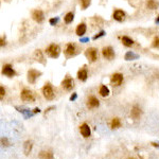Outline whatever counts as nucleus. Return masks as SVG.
<instances>
[{
	"mask_svg": "<svg viewBox=\"0 0 159 159\" xmlns=\"http://www.w3.org/2000/svg\"><path fill=\"white\" fill-rule=\"evenodd\" d=\"M113 17L115 20L122 21V20H124V18H125V13H124L122 10H116L113 14Z\"/></svg>",
	"mask_w": 159,
	"mask_h": 159,
	"instance_id": "nucleus-16",
	"label": "nucleus"
},
{
	"mask_svg": "<svg viewBox=\"0 0 159 159\" xmlns=\"http://www.w3.org/2000/svg\"><path fill=\"white\" fill-rule=\"evenodd\" d=\"M57 21H59V19H57V18H52V19H50V23H51V25H54V23H56Z\"/></svg>",
	"mask_w": 159,
	"mask_h": 159,
	"instance_id": "nucleus-30",
	"label": "nucleus"
},
{
	"mask_svg": "<svg viewBox=\"0 0 159 159\" xmlns=\"http://www.w3.org/2000/svg\"><path fill=\"white\" fill-rule=\"evenodd\" d=\"M40 76H42V72L40 71H38L36 69H30L28 71V82L30 84H34L36 82V80L39 78Z\"/></svg>",
	"mask_w": 159,
	"mask_h": 159,
	"instance_id": "nucleus-6",
	"label": "nucleus"
},
{
	"mask_svg": "<svg viewBox=\"0 0 159 159\" xmlns=\"http://www.w3.org/2000/svg\"><path fill=\"white\" fill-rule=\"evenodd\" d=\"M1 143H2V145H5V147H10L11 145L10 141H8L6 138H2L1 139Z\"/></svg>",
	"mask_w": 159,
	"mask_h": 159,
	"instance_id": "nucleus-28",
	"label": "nucleus"
},
{
	"mask_svg": "<svg viewBox=\"0 0 159 159\" xmlns=\"http://www.w3.org/2000/svg\"><path fill=\"white\" fill-rule=\"evenodd\" d=\"M46 52L47 54L50 57H52V59H57V57L59 56V53H61V49H59V45L51 44L50 46L46 49Z\"/></svg>",
	"mask_w": 159,
	"mask_h": 159,
	"instance_id": "nucleus-2",
	"label": "nucleus"
},
{
	"mask_svg": "<svg viewBox=\"0 0 159 159\" xmlns=\"http://www.w3.org/2000/svg\"><path fill=\"white\" fill-rule=\"evenodd\" d=\"M32 18L37 23H42L45 20V14L42 10H34L32 12Z\"/></svg>",
	"mask_w": 159,
	"mask_h": 159,
	"instance_id": "nucleus-9",
	"label": "nucleus"
},
{
	"mask_svg": "<svg viewBox=\"0 0 159 159\" xmlns=\"http://www.w3.org/2000/svg\"><path fill=\"white\" fill-rule=\"evenodd\" d=\"M23 147H25V155H29V153L32 151V142L31 141H27Z\"/></svg>",
	"mask_w": 159,
	"mask_h": 159,
	"instance_id": "nucleus-24",
	"label": "nucleus"
},
{
	"mask_svg": "<svg viewBox=\"0 0 159 159\" xmlns=\"http://www.w3.org/2000/svg\"><path fill=\"white\" fill-rule=\"evenodd\" d=\"M147 6L150 10H156L159 6V1L158 0H147Z\"/></svg>",
	"mask_w": 159,
	"mask_h": 159,
	"instance_id": "nucleus-21",
	"label": "nucleus"
},
{
	"mask_svg": "<svg viewBox=\"0 0 159 159\" xmlns=\"http://www.w3.org/2000/svg\"><path fill=\"white\" fill-rule=\"evenodd\" d=\"M35 57L37 61H40V59H44V56H42V53L40 50H36L35 52Z\"/></svg>",
	"mask_w": 159,
	"mask_h": 159,
	"instance_id": "nucleus-27",
	"label": "nucleus"
},
{
	"mask_svg": "<svg viewBox=\"0 0 159 159\" xmlns=\"http://www.w3.org/2000/svg\"><path fill=\"white\" fill-rule=\"evenodd\" d=\"M141 115H142L141 108L138 106V105H134V106L132 107V110H130V117H132L133 119L137 120L141 117Z\"/></svg>",
	"mask_w": 159,
	"mask_h": 159,
	"instance_id": "nucleus-13",
	"label": "nucleus"
},
{
	"mask_svg": "<svg viewBox=\"0 0 159 159\" xmlns=\"http://www.w3.org/2000/svg\"><path fill=\"white\" fill-rule=\"evenodd\" d=\"M121 40H122V44L125 47H132L133 45H134V40L130 37H128V36H122Z\"/></svg>",
	"mask_w": 159,
	"mask_h": 159,
	"instance_id": "nucleus-22",
	"label": "nucleus"
},
{
	"mask_svg": "<svg viewBox=\"0 0 159 159\" xmlns=\"http://www.w3.org/2000/svg\"><path fill=\"white\" fill-rule=\"evenodd\" d=\"M102 35H104V32H101V33L99 34V35L94 36V39H96V38H98V37H100V36H102Z\"/></svg>",
	"mask_w": 159,
	"mask_h": 159,
	"instance_id": "nucleus-31",
	"label": "nucleus"
},
{
	"mask_svg": "<svg viewBox=\"0 0 159 159\" xmlns=\"http://www.w3.org/2000/svg\"><path fill=\"white\" fill-rule=\"evenodd\" d=\"M89 4H90V0H81V5L84 10L87 8L88 6H89Z\"/></svg>",
	"mask_w": 159,
	"mask_h": 159,
	"instance_id": "nucleus-26",
	"label": "nucleus"
},
{
	"mask_svg": "<svg viewBox=\"0 0 159 159\" xmlns=\"http://www.w3.org/2000/svg\"><path fill=\"white\" fill-rule=\"evenodd\" d=\"M88 78V70L86 68H82L78 71V79L82 82H85Z\"/></svg>",
	"mask_w": 159,
	"mask_h": 159,
	"instance_id": "nucleus-18",
	"label": "nucleus"
},
{
	"mask_svg": "<svg viewBox=\"0 0 159 159\" xmlns=\"http://www.w3.org/2000/svg\"><path fill=\"white\" fill-rule=\"evenodd\" d=\"M109 125H110L111 130H117V128H120V127H121V125H122L120 118H118V117L113 118V119H111V121H110V123H109Z\"/></svg>",
	"mask_w": 159,
	"mask_h": 159,
	"instance_id": "nucleus-17",
	"label": "nucleus"
},
{
	"mask_svg": "<svg viewBox=\"0 0 159 159\" xmlns=\"http://www.w3.org/2000/svg\"><path fill=\"white\" fill-rule=\"evenodd\" d=\"M39 159H54L53 153L51 151H42L38 155Z\"/></svg>",
	"mask_w": 159,
	"mask_h": 159,
	"instance_id": "nucleus-19",
	"label": "nucleus"
},
{
	"mask_svg": "<svg viewBox=\"0 0 159 159\" xmlns=\"http://www.w3.org/2000/svg\"><path fill=\"white\" fill-rule=\"evenodd\" d=\"M34 113H39V108H35V109H34Z\"/></svg>",
	"mask_w": 159,
	"mask_h": 159,
	"instance_id": "nucleus-33",
	"label": "nucleus"
},
{
	"mask_svg": "<svg viewBox=\"0 0 159 159\" xmlns=\"http://www.w3.org/2000/svg\"><path fill=\"white\" fill-rule=\"evenodd\" d=\"M99 93H100V96H102V98H106V96H108V94H109L108 87L105 85H101L100 88H99Z\"/></svg>",
	"mask_w": 159,
	"mask_h": 159,
	"instance_id": "nucleus-20",
	"label": "nucleus"
},
{
	"mask_svg": "<svg viewBox=\"0 0 159 159\" xmlns=\"http://www.w3.org/2000/svg\"><path fill=\"white\" fill-rule=\"evenodd\" d=\"M20 98L23 102H33V101L35 100L33 91H31L30 89H27V88L22 89V91H21L20 93Z\"/></svg>",
	"mask_w": 159,
	"mask_h": 159,
	"instance_id": "nucleus-3",
	"label": "nucleus"
},
{
	"mask_svg": "<svg viewBox=\"0 0 159 159\" xmlns=\"http://www.w3.org/2000/svg\"><path fill=\"white\" fill-rule=\"evenodd\" d=\"M102 55L104 59H108V61H111V59H115V51L111 47H105V48L102 49Z\"/></svg>",
	"mask_w": 159,
	"mask_h": 159,
	"instance_id": "nucleus-8",
	"label": "nucleus"
},
{
	"mask_svg": "<svg viewBox=\"0 0 159 159\" xmlns=\"http://www.w3.org/2000/svg\"><path fill=\"white\" fill-rule=\"evenodd\" d=\"M4 96H5V89H4L3 86H0V96H1V100L3 99Z\"/></svg>",
	"mask_w": 159,
	"mask_h": 159,
	"instance_id": "nucleus-29",
	"label": "nucleus"
},
{
	"mask_svg": "<svg viewBox=\"0 0 159 159\" xmlns=\"http://www.w3.org/2000/svg\"><path fill=\"white\" fill-rule=\"evenodd\" d=\"M73 18H74V14L72 12H68L67 14L65 15V17H64V20H65V22L67 23V25H69V23H71L72 21H73Z\"/></svg>",
	"mask_w": 159,
	"mask_h": 159,
	"instance_id": "nucleus-23",
	"label": "nucleus"
},
{
	"mask_svg": "<svg viewBox=\"0 0 159 159\" xmlns=\"http://www.w3.org/2000/svg\"><path fill=\"white\" fill-rule=\"evenodd\" d=\"M5 45V40H3V36L1 37V47H3Z\"/></svg>",
	"mask_w": 159,
	"mask_h": 159,
	"instance_id": "nucleus-32",
	"label": "nucleus"
},
{
	"mask_svg": "<svg viewBox=\"0 0 159 159\" xmlns=\"http://www.w3.org/2000/svg\"><path fill=\"white\" fill-rule=\"evenodd\" d=\"M86 56H87V59H89L91 63H94V62L98 59V50H96V48H93V47L88 48L87 50H86Z\"/></svg>",
	"mask_w": 159,
	"mask_h": 159,
	"instance_id": "nucleus-7",
	"label": "nucleus"
},
{
	"mask_svg": "<svg viewBox=\"0 0 159 159\" xmlns=\"http://www.w3.org/2000/svg\"><path fill=\"white\" fill-rule=\"evenodd\" d=\"M76 47L74 44H72V42H69V44H67V46H66V49H65V55L66 57H72L74 54H76Z\"/></svg>",
	"mask_w": 159,
	"mask_h": 159,
	"instance_id": "nucleus-11",
	"label": "nucleus"
},
{
	"mask_svg": "<svg viewBox=\"0 0 159 159\" xmlns=\"http://www.w3.org/2000/svg\"><path fill=\"white\" fill-rule=\"evenodd\" d=\"M152 47L155 49H159V35L154 37L153 42H152Z\"/></svg>",
	"mask_w": 159,
	"mask_h": 159,
	"instance_id": "nucleus-25",
	"label": "nucleus"
},
{
	"mask_svg": "<svg viewBox=\"0 0 159 159\" xmlns=\"http://www.w3.org/2000/svg\"><path fill=\"white\" fill-rule=\"evenodd\" d=\"M62 87L65 90H71L74 87V81L72 78H66L62 82Z\"/></svg>",
	"mask_w": 159,
	"mask_h": 159,
	"instance_id": "nucleus-12",
	"label": "nucleus"
},
{
	"mask_svg": "<svg viewBox=\"0 0 159 159\" xmlns=\"http://www.w3.org/2000/svg\"><path fill=\"white\" fill-rule=\"evenodd\" d=\"M2 74L8 78H13V76H16V71L13 68V66L11 64H5V65L2 66Z\"/></svg>",
	"mask_w": 159,
	"mask_h": 159,
	"instance_id": "nucleus-4",
	"label": "nucleus"
},
{
	"mask_svg": "<svg viewBox=\"0 0 159 159\" xmlns=\"http://www.w3.org/2000/svg\"><path fill=\"white\" fill-rule=\"evenodd\" d=\"M86 31H87V25H86L85 22L79 23L78 27H76V35H79V36H83L84 34L86 33Z\"/></svg>",
	"mask_w": 159,
	"mask_h": 159,
	"instance_id": "nucleus-15",
	"label": "nucleus"
},
{
	"mask_svg": "<svg viewBox=\"0 0 159 159\" xmlns=\"http://www.w3.org/2000/svg\"><path fill=\"white\" fill-rule=\"evenodd\" d=\"M80 132H81V135L84 138H88L91 134V130H90V127L87 123H83L80 126Z\"/></svg>",
	"mask_w": 159,
	"mask_h": 159,
	"instance_id": "nucleus-14",
	"label": "nucleus"
},
{
	"mask_svg": "<svg viewBox=\"0 0 159 159\" xmlns=\"http://www.w3.org/2000/svg\"><path fill=\"white\" fill-rule=\"evenodd\" d=\"M123 81H124L123 74L119 73V72H117V73H113V76H111V78H110L111 85L115 86V87H119L120 85H122Z\"/></svg>",
	"mask_w": 159,
	"mask_h": 159,
	"instance_id": "nucleus-5",
	"label": "nucleus"
},
{
	"mask_svg": "<svg viewBox=\"0 0 159 159\" xmlns=\"http://www.w3.org/2000/svg\"><path fill=\"white\" fill-rule=\"evenodd\" d=\"M130 159H134V158H130Z\"/></svg>",
	"mask_w": 159,
	"mask_h": 159,
	"instance_id": "nucleus-34",
	"label": "nucleus"
},
{
	"mask_svg": "<svg viewBox=\"0 0 159 159\" xmlns=\"http://www.w3.org/2000/svg\"><path fill=\"white\" fill-rule=\"evenodd\" d=\"M86 105H87V107L89 109H94V108H96V107H99L100 101H99L94 96H88Z\"/></svg>",
	"mask_w": 159,
	"mask_h": 159,
	"instance_id": "nucleus-10",
	"label": "nucleus"
},
{
	"mask_svg": "<svg viewBox=\"0 0 159 159\" xmlns=\"http://www.w3.org/2000/svg\"><path fill=\"white\" fill-rule=\"evenodd\" d=\"M42 94H44L45 99L49 101L54 99V89H53V86L50 83L45 84V86L42 87Z\"/></svg>",
	"mask_w": 159,
	"mask_h": 159,
	"instance_id": "nucleus-1",
	"label": "nucleus"
}]
</instances>
